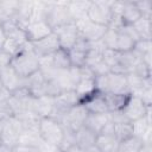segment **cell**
I'll use <instances>...</instances> for the list:
<instances>
[{
    "instance_id": "6da1fadb",
    "label": "cell",
    "mask_w": 152,
    "mask_h": 152,
    "mask_svg": "<svg viewBox=\"0 0 152 152\" xmlns=\"http://www.w3.org/2000/svg\"><path fill=\"white\" fill-rule=\"evenodd\" d=\"M11 66L23 78H27L40 69L39 58L33 52L30 42H27L24 48L15 56L12 57Z\"/></svg>"
},
{
    "instance_id": "7a4b0ae2",
    "label": "cell",
    "mask_w": 152,
    "mask_h": 152,
    "mask_svg": "<svg viewBox=\"0 0 152 152\" xmlns=\"http://www.w3.org/2000/svg\"><path fill=\"white\" fill-rule=\"evenodd\" d=\"M68 2L69 1H44L43 19L51 26L52 30L74 21L68 8Z\"/></svg>"
},
{
    "instance_id": "3957f363",
    "label": "cell",
    "mask_w": 152,
    "mask_h": 152,
    "mask_svg": "<svg viewBox=\"0 0 152 152\" xmlns=\"http://www.w3.org/2000/svg\"><path fill=\"white\" fill-rule=\"evenodd\" d=\"M23 132V125L15 116H8L0 113V140L1 145L13 148L19 144Z\"/></svg>"
},
{
    "instance_id": "277c9868",
    "label": "cell",
    "mask_w": 152,
    "mask_h": 152,
    "mask_svg": "<svg viewBox=\"0 0 152 152\" xmlns=\"http://www.w3.org/2000/svg\"><path fill=\"white\" fill-rule=\"evenodd\" d=\"M63 133L64 129L61 122L55 118L48 116V118H42L39 120V134L43 141L59 146L63 139Z\"/></svg>"
},
{
    "instance_id": "5b68a950",
    "label": "cell",
    "mask_w": 152,
    "mask_h": 152,
    "mask_svg": "<svg viewBox=\"0 0 152 152\" xmlns=\"http://www.w3.org/2000/svg\"><path fill=\"white\" fill-rule=\"evenodd\" d=\"M112 1L95 0L90 2L87 12V18L99 25L108 27L112 21Z\"/></svg>"
},
{
    "instance_id": "8992f818",
    "label": "cell",
    "mask_w": 152,
    "mask_h": 152,
    "mask_svg": "<svg viewBox=\"0 0 152 152\" xmlns=\"http://www.w3.org/2000/svg\"><path fill=\"white\" fill-rule=\"evenodd\" d=\"M87 115H88V110L86 109V107L82 103H77L76 106L69 108L58 119V121L61 122L63 128L76 132L84 125Z\"/></svg>"
},
{
    "instance_id": "52a82bcc",
    "label": "cell",
    "mask_w": 152,
    "mask_h": 152,
    "mask_svg": "<svg viewBox=\"0 0 152 152\" xmlns=\"http://www.w3.org/2000/svg\"><path fill=\"white\" fill-rule=\"evenodd\" d=\"M150 110H151V107L146 106L144 103V101L139 96L131 94V96H129L126 106L121 110V114L125 116V119L127 121L133 122L135 120H139V119L146 116V114Z\"/></svg>"
},
{
    "instance_id": "ba28073f",
    "label": "cell",
    "mask_w": 152,
    "mask_h": 152,
    "mask_svg": "<svg viewBox=\"0 0 152 152\" xmlns=\"http://www.w3.org/2000/svg\"><path fill=\"white\" fill-rule=\"evenodd\" d=\"M52 32L57 36L61 49H64L66 51L80 38V32H78V28H77V25L75 21H70L68 24L58 26V27L53 28Z\"/></svg>"
},
{
    "instance_id": "9c48e42d",
    "label": "cell",
    "mask_w": 152,
    "mask_h": 152,
    "mask_svg": "<svg viewBox=\"0 0 152 152\" xmlns=\"http://www.w3.org/2000/svg\"><path fill=\"white\" fill-rule=\"evenodd\" d=\"M53 100H55V107H53V112H52L51 118H55L56 120H58L69 108L76 106L77 103H81L80 97L75 90L62 91L61 94L55 96Z\"/></svg>"
},
{
    "instance_id": "30bf717a",
    "label": "cell",
    "mask_w": 152,
    "mask_h": 152,
    "mask_svg": "<svg viewBox=\"0 0 152 152\" xmlns=\"http://www.w3.org/2000/svg\"><path fill=\"white\" fill-rule=\"evenodd\" d=\"M80 32V36L84 39H87L88 42H99L101 40V38L103 37V34L106 33L107 28L106 26L99 25L96 23L90 21L88 18L81 19L78 21H75Z\"/></svg>"
},
{
    "instance_id": "8fae6325",
    "label": "cell",
    "mask_w": 152,
    "mask_h": 152,
    "mask_svg": "<svg viewBox=\"0 0 152 152\" xmlns=\"http://www.w3.org/2000/svg\"><path fill=\"white\" fill-rule=\"evenodd\" d=\"M90 48H91V43L80 36V38L76 40V43L68 50L71 66H75V68L84 66L88 52L90 51Z\"/></svg>"
},
{
    "instance_id": "7c38bea8",
    "label": "cell",
    "mask_w": 152,
    "mask_h": 152,
    "mask_svg": "<svg viewBox=\"0 0 152 152\" xmlns=\"http://www.w3.org/2000/svg\"><path fill=\"white\" fill-rule=\"evenodd\" d=\"M31 46H32V50L37 55L38 58L50 56V55H52L53 52H56L57 50L61 49L58 38L53 32L50 33L49 36L37 40V42H32Z\"/></svg>"
},
{
    "instance_id": "4fadbf2b",
    "label": "cell",
    "mask_w": 152,
    "mask_h": 152,
    "mask_svg": "<svg viewBox=\"0 0 152 152\" xmlns=\"http://www.w3.org/2000/svg\"><path fill=\"white\" fill-rule=\"evenodd\" d=\"M25 34L27 38V42L32 43V42H37L46 36H49L50 33H52V28L51 26L44 20V19H33L31 20L27 26L25 27Z\"/></svg>"
},
{
    "instance_id": "5bb4252c",
    "label": "cell",
    "mask_w": 152,
    "mask_h": 152,
    "mask_svg": "<svg viewBox=\"0 0 152 152\" xmlns=\"http://www.w3.org/2000/svg\"><path fill=\"white\" fill-rule=\"evenodd\" d=\"M0 77H1L2 87L10 93H13L19 88L25 87V78L20 77L15 72V70L11 66V64L0 69Z\"/></svg>"
},
{
    "instance_id": "9a60e30c",
    "label": "cell",
    "mask_w": 152,
    "mask_h": 152,
    "mask_svg": "<svg viewBox=\"0 0 152 152\" xmlns=\"http://www.w3.org/2000/svg\"><path fill=\"white\" fill-rule=\"evenodd\" d=\"M81 103L86 107V109L88 110V113H97V114L109 113L108 112L107 103L104 101L103 94L99 93L97 90L93 91L90 95H88L87 97H84L81 101Z\"/></svg>"
},
{
    "instance_id": "2e32d148",
    "label": "cell",
    "mask_w": 152,
    "mask_h": 152,
    "mask_svg": "<svg viewBox=\"0 0 152 152\" xmlns=\"http://www.w3.org/2000/svg\"><path fill=\"white\" fill-rule=\"evenodd\" d=\"M53 107H55V100L52 96H38L33 99L31 104V110L42 119V118L51 116L53 112Z\"/></svg>"
},
{
    "instance_id": "e0dca14e",
    "label": "cell",
    "mask_w": 152,
    "mask_h": 152,
    "mask_svg": "<svg viewBox=\"0 0 152 152\" xmlns=\"http://www.w3.org/2000/svg\"><path fill=\"white\" fill-rule=\"evenodd\" d=\"M2 26L6 33V39H10L21 46H24L27 43V38H26L24 28H21L13 19L7 20L6 23L2 24Z\"/></svg>"
},
{
    "instance_id": "ac0fdd59",
    "label": "cell",
    "mask_w": 152,
    "mask_h": 152,
    "mask_svg": "<svg viewBox=\"0 0 152 152\" xmlns=\"http://www.w3.org/2000/svg\"><path fill=\"white\" fill-rule=\"evenodd\" d=\"M109 121H110V113H102V114L88 113L83 126L90 129L91 132H94L95 134H99Z\"/></svg>"
},
{
    "instance_id": "d6986e66",
    "label": "cell",
    "mask_w": 152,
    "mask_h": 152,
    "mask_svg": "<svg viewBox=\"0 0 152 152\" xmlns=\"http://www.w3.org/2000/svg\"><path fill=\"white\" fill-rule=\"evenodd\" d=\"M95 144L99 146V148L102 152H118L119 140L116 139L114 133H104V132L99 133Z\"/></svg>"
},
{
    "instance_id": "ffe728a7",
    "label": "cell",
    "mask_w": 152,
    "mask_h": 152,
    "mask_svg": "<svg viewBox=\"0 0 152 152\" xmlns=\"http://www.w3.org/2000/svg\"><path fill=\"white\" fill-rule=\"evenodd\" d=\"M120 17L122 25H133L139 18H141L137 4L133 1H124Z\"/></svg>"
},
{
    "instance_id": "44dd1931",
    "label": "cell",
    "mask_w": 152,
    "mask_h": 152,
    "mask_svg": "<svg viewBox=\"0 0 152 152\" xmlns=\"http://www.w3.org/2000/svg\"><path fill=\"white\" fill-rule=\"evenodd\" d=\"M103 96H104V101H106L107 107H108V112L114 113V112H121L124 109L131 94L129 93H126V94H103Z\"/></svg>"
},
{
    "instance_id": "7402d4cb",
    "label": "cell",
    "mask_w": 152,
    "mask_h": 152,
    "mask_svg": "<svg viewBox=\"0 0 152 152\" xmlns=\"http://www.w3.org/2000/svg\"><path fill=\"white\" fill-rule=\"evenodd\" d=\"M91 1L88 0H76V1H69L68 2V8L70 12V15L74 21H78L81 19L87 18V12L90 6Z\"/></svg>"
},
{
    "instance_id": "603a6c76",
    "label": "cell",
    "mask_w": 152,
    "mask_h": 152,
    "mask_svg": "<svg viewBox=\"0 0 152 152\" xmlns=\"http://www.w3.org/2000/svg\"><path fill=\"white\" fill-rule=\"evenodd\" d=\"M96 137H97V134H95L94 132H91L87 127L82 126L75 133L76 145L80 146L81 148L86 150V148H88L89 146H91V145H94L96 142Z\"/></svg>"
},
{
    "instance_id": "cb8c5ba5",
    "label": "cell",
    "mask_w": 152,
    "mask_h": 152,
    "mask_svg": "<svg viewBox=\"0 0 152 152\" xmlns=\"http://www.w3.org/2000/svg\"><path fill=\"white\" fill-rule=\"evenodd\" d=\"M113 125H114V134H115L116 139L119 140V142L133 137L132 122L121 121V122H113Z\"/></svg>"
},
{
    "instance_id": "d4e9b609",
    "label": "cell",
    "mask_w": 152,
    "mask_h": 152,
    "mask_svg": "<svg viewBox=\"0 0 152 152\" xmlns=\"http://www.w3.org/2000/svg\"><path fill=\"white\" fill-rule=\"evenodd\" d=\"M132 26L138 33L140 39L151 40V19H146L141 17Z\"/></svg>"
},
{
    "instance_id": "484cf974",
    "label": "cell",
    "mask_w": 152,
    "mask_h": 152,
    "mask_svg": "<svg viewBox=\"0 0 152 152\" xmlns=\"http://www.w3.org/2000/svg\"><path fill=\"white\" fill-rule=\"evenodd\" d=\"M144 144L145 142L141 139L133 135V137L119 142L118 152H139Z\"/></svg>"
},
{
    "instance_id": "4316f807",
    "label": "cell",
    "mask_w": 152,
    "mask_h": 152,
    "mask_svg": "<svg viewBox=\"0 0 152 152\" xmlns=\"http://www.w3.org/2000/svg\"><path fill=\"white\" fill-rule=\"evenodd\" d=\"M18 1H0V24L12 19L15 14Z\"/></svg>"
},
{
    "instance_id": "83f0119b",
    "label": "cell",
    "mask_w": 152,
    "mask_h": 152,
    "mask_svg": "<svg viewBox=\"0 0 152 152\" xmlns=\"http://www.w3.org/2000/svg\"><path fill=\"white\" fill-rule=\"evenodd\" d=\"M135 42L127 36L126 33H124L122 31L118 30V37H116V44H115V51L119 52H127V51H132L134 48Z\"/></svg>"
},
{
    "instance_id": "f1b7e54d",
    "label": "cell",
    "mask_w": 152,
    "mask_h": 152,
    "mask_svg": "<svg viewBox=\"0 0 152 152\" xmlns=\"http://www.w3.org/2000/svg\"><path fill=\"white\" fill-rule=\"evenodd\" d=\"M139 58H141L145 53L151 52V40H144V39H139L135 44L134 48L132 50Z\"/></svg>"
},
{
    "instance_id": "f546056e",
    "label": "cell",
    "mask_w": 152,
    "mask_h": 152,
    "mask_svg": "<svg viewBox=\"0 0 152 152\" xmlns=\"http://www.w3.org/2000/svg\"><path fill=\"white\" fill-rule=\"evenodd\" d=\"M137 7L140 12V15L146 19H151L152 17V4L151 1H138L135 2Z\"/></svg>"
},
{
    "instance_id": "4dcf8cb0",
    "label": "cell",
    "mask_w": 152,
    "mask_h": 152,
    "mask_svg": "<svg viewBox=\"0 0 152 152\" xmlns=\"http://www.w3.org/2000/svg\"><path fill=\"white\" fill-rule=\"evenodd\" d=\"M38 148H39L40 152H62V150L59 148V146L51 145V144H48L45 141H42V144L39 145Z\"/></svg>"
},
{
    "instance_id": "1f68e13d",
    "label": "cell",
    "mask_w": 152,
    "mask_h": 152,
    "mask_svg": "<svg viewBox=\"0 0 152 152\" xmlns=\"http://www.w3.org/2000/svg\"><path fill=\"white\" fill-rule=\"evenodd\" d=\"M11 61H12V56L1 49L0 50V69L10 65L11 64Z\"/></svg>"
},
{
    "instance_id": "d6a6232c",
    "label": "cell",
    "mask_w": 152,
    "mask_h": 152,
    "mask_svg": "<svg viewBox=\"0 0 152 152\" xmlns=\"http://www.w3.org/2000/svg\"><path fill=\"white\" fill-rule=\"evenodd\" d=\"M12 152H40L39 148L33 147V146H27V145H21L18 144L12 148Z\"/></svg>"
},
{
    "instance_id": "836d02e7",
    "label": "cell",
    "mask_w": 152,
    "mask_h": 152,
    "mask_svg": "<svg viewBox=\"0 0 152 152\" xmlns=\"http://www.w3.org/2000/svg\"><path fill=\"white\" fill-rule=\"evenodd\" d=\"M5 42H6V33H5V30H4L2 24H0V50L2 49Z\"/></svg>"
},
{
    "instance_id": "e575fe53",
    "label": "cell",
    "mask_w": 152,
    "mask_h": 152,
    "mask_svg": "<svg viewBox=\"0 0 152 152\" xmlns=\"http://www.w3.org/2000/svg\"><path fill=\"white\" fill-rule=\"evenodd\" d=\"M63 152H84V150L81 148V147L77 146V145H74V146L69 147L68 150H65V151H63Z\"/></svg>"
},
{
    "instance_id": "d590c367",
    "label": "cell",
    "mask_w": 152,
    "mask_h": 152,
    "mask_svg": "<svg viewBox=\"0 0 152 152\" xmlns=\"http://www.w3.org/2000/svg\"><path fill=\"white\" fill-rule=\"evenodd\" d=\"M84 152H102V151L99 148V146H97L96 144H94V145L89 146L88 148H86V150H84Z\"/></svg>"
},
{
    "instance_id": "8d00e7d4",
    "label": "cell",
    "mask_w": 152,
    "mask_h": 152,
    "mask_svg": "<svg viewBox=\"0 0 152 152\" xmlns=\"http://www.w3.org/2000/svg\"><path fill=\"white\" fill-rule=\"evenodd\" d=\"M139 152H152V147H151V144H144L141 150Z\"/></svg>"
},
{
    "instance_id": "74e56055",
    "label": "cell",
    "mask_w": 152,
    "mask_h": 152,
    "mask_svg": "<svg viewBox=\"0 0 152 152\" xmlns=\"http://www.w3.org/2000/svg\"><path fill=\"white\" fill-rule=\"evenodd\" d=\"M0 152H12V148H10L5 145H0Z\"/></svg>"
},
{
    "instance_id": "f35d334b",
    "label": "cell",
    "mask_w": 152,
    "mask_h": 152,
    "mask_svg": "<svg viewBox=\"0 0 152 152\" xmlns=\"http://www.w3.org/2000/svg\"><path fill=\"white\" fill-rule=\"evenodd\" d=\"M2 87V84H1V77H0V88Z\"/></svg>"
}]
</instances>
